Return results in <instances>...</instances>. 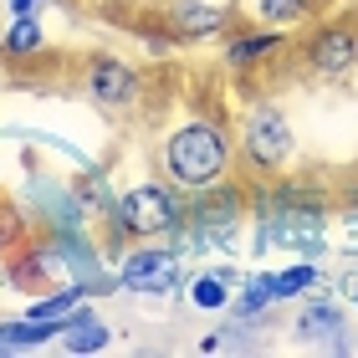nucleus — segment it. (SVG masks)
<instances>
[{
    "label": "nucleus",
    "instance_id": "f8f14e48",
    "mask_svg": "<svg viewBox=\"0 0 358 358\" xmlns=\"http://www.w3.org/2000/svg\"><path fill=\"white\" fill-rule=\"evenodd\" d=\"M108 343H113L108 322L97 317L87 302H77L72 313H67V322H62V333H57V348L62 353H103Z\"/></svg>",
    "mask_w": 358,
    "mask_h": 358
},
{
    "label": "nucleus",
    "instance_id": "412c9836",
    "mask_svg": "<svg viewBox=\"0 0 358 358\" xmlns=\"http://www.w3.org/2000/svg\"><path fill=\"white\" fill-rule=\"evenodd\" d=\"M77 200L87 205V215L97 210V215H113V205H118V194H113V185H108V174L97 169V174H87L83 185H77Z\"/></svg>",
    "mask_w": 358,
    "mask_h": 358
},
{
    "label": "nucleus",
    "instance_id": "39448f33",
    "mask_svg": "<svg viewBox=\"0 0 358 358\" xmlns=\"http://www.w3.org/2000/svg\"><path fill=\"white\" fill-rule=\"evenodd\" d=\"M41 246H46V256L57 262V271L67 276L72 287H83V297H108V292H118V276L103 266V256H97V246L83 236V225H77V231H46Z\"/></svg>",
    "mask_w": 358,
    "mask_h": 358
},
{
    "label": "nucleus",
    "instance_id": "f3484780",
    "mask_svg": "<svg viewBox=\"0 0 358 358\" xmlns=\"http://www.w3.org/2000/svg\"><path fill=\"white\" fill-rule=\"evenodd\" d=\"M317 287H328V276H322L313 266V256L297 266H287V271H276V302H292V297H313Z\"/></svg>",
    "mask_w": 358,
    "mask_h": 358
},
{
    "label": "nucleus",
    "instance_id": "423d86ee",
    "mask_svg": "<svg viewBox=\"0 0 358 358\" xmlns=\"http://www.w3.org/2000/svg\"><path fill=\"white\" fill-rule=\"evenodd\" d=\"M185 287V251L174 246H138L123 256L118 266V292H138V297H174Z\"/></svg>",
    "mask_w": 358,
    "mask_h": 358
},
{
    "label": "nucleus",
    "instance_id": "9b49d317",
    "mask_svg": "<svg viewBox=\"0 0 358 358\" xmlns=\"http://www.w3.org/2000/svg\"><path fill=\"white\" fill-rule=\"evenodd\" d=\"M164 31L174 41H215L231 31V10L210 6V0H174L164 10Z\"/></svg>",
    "mask_w": 358,
    "mask_h": 358
},
{
    "label": "nucleus",
    "instance_id": "a211bd4d",
    "mask_svg": "<svg viewBox=\"0 0 358 358\" xmlns=\"http://www.w3.org/2000/svg\"><path fill=\"white\" fill-rule=\"evenodd\" d=\"M256 6V21H266V26H297V21H307L313 15V0H251Z\"/></svg>",
    "mask_w": 358,
    "mask_h": 358
},
{
    "label": "nucleus",
    "instance_id": "f03ea898",
    "mask_svg": "<svg viewBox=\"0 0 358 358\" xmlns=\"http://www.w3.org/2000/svg\"><path fill=\"white\" fill-rule=\"evenodd\" d=\"M246 220V189L231 174L205 185L194 200H185V215L174 225V251H210V246H231V236Z\"/></svg>",
    "mask_w": 358,
    "mask_h": 358
},
{
    "label": "nucleus",
    "instance_id": "2eb2a0df",
    "mask_svg": "<svg viewBox=\"0 0 358 358\" xmlns=\"http://www.w3.org/2000/svg\"><path fill=\"white\" fill-rule=\"evenodd\" d=\"M271 302H276V271H256V276H241V292L231 297V313L241 322H256V317H266Z\"/></svg>",
    "mask_w": 358,
    "mask_h": 358
},
{
    "label": "nucleus",
    "instance_id": "4468645a",
    "mask_svg": "<svg viewBox=\"0 0 358 358\" xmlns=\"http://www.w3.org/2000/svg\"><path fill=\"white\" fill-rule=\"evenodd\" d=\"M276 52H282V36H276V26H256V31H241V36L225 41V62H231L236 72H251L262 67V62H271Z\"/></svg>",
    "mask_w": 358,
    "mask_h": 358
},
{
    "label": "nucleus",
    "instance_id": "6ab92c4d",
    "mask_svg": "<svg viewBox=\"0 0 358 358\" xmlns=\"http://www.w3.org/2000/svg\"><path fill=\"white\" fill-rule=\"evenodd\" d=\"M26 241H31L26 210H21V205H10V200H0V256H6V251H21Z\"/></svg>",
    "mask_w": 358,
    "mask_h": 358
},
{
    "label": "nucleus",
    "instance_id": "ddd939ff",
    "mask_svg": "<svg viewBox=\"0 0 358 358\" xmlns=\"http://www.w3.org/2000/svg\"><path fill=\"white\" fill-rule=\"evenodd\" d=\"M241 287V271L236 266H210L200 276H189V307L194 313H225Z\"/></svg>",
    "mask_w": 358,
    "mask_h": 358
},
{
    "label": "nucleus",
    "instance_id": "f257e3e1",
    "mask_svg": "<svg viewBox=\"0 0 358 358\" xmlns=\"http://www.w3.org/2000/svg\"><path fill=\"white\" fill-rule=\"evenodd\" d=\"M236 169V138L231 128L215 118H194L179 123L174 134L159 143V174L174 189H205Z\"/></svg>",
    "mask_w": 358,
    "mask_h": 358
},
{
    "label": "nucleus",
    "instance_id": "7ed1b4c3",
    "mask_svg": "<svg viewBox=\"0 0 358 358\" xmlns=\"http://www.w3.org/2000/svg\"><path fill=\"white\" fill-rule=\"evenodd\" d=\"M236 164H246L251 174H287L297 164V134H292V118L276 103H256L236 128Z\"/></svg>",
    "mask_w": 358,
    "mask_h": 358
},
{
    "label": "nucleus",
    "instance_id": "dca6fc26",
    "mask_svg": "<svg viewBox=\"0 0 358 358\" xmlns=\"http://www.w3.org/2000/svg\"><path fill=\"white\" fill-rule=\"evenodd\" d=\"M46 46V31L36 15H10L6 31H0V52H10V57H36Z\"/></svg>",
    "mask_w": 358,
    "mask_h": 358
},
{
    "label": "nucleus",
    "instance_id": "4be33fe9",
    "mask_svg": "<svg viewBox=\"0 0 358 358\" xmlns=\"http://www.w3.org/2000/svg\"><path fill=\"white\" fill-rule=\"evenodd\" d=\"M41 6H46V0H6V10H10V15H36Z\"/></svg>",
    "mask_w": 358,
    "mask_h": 358
},
{
    "label": "nucleus",
    "instance_id": "6e6552de",
    "mask_svg": "<svg viewBox=\"0 0 358 358\" xmlns=\"http://www.w3.org/2000/svg\"><path fill=\"white\" fill-rule=\"evenodd\" d=\"M138 87H143V77H138V67L134 62H123V57H87V67H83V92L92 97L97 108H128L138 97Z\"/></svg>",
    "mask_w": 358,
    "mask_h": 358
},
{
    "label": "nucleus",
    "instance_id": "5701e85b",
    "mask_svg": "<svg viewBox=\"0 0 358 358\" xmlns=\"http://www.w3.org/2000/svg\"><path fill=\"white\" fill-rule=\"evenodd\" d=\"M348 307L358 313V276H348Z\"/></svg>",
    "mask_w": 358,
    "mask_h": 358
},
{
    "label": "nucleus",
    "instance_id": "1a4fd4ad",
    "mask_svg": "<svg viewBox=\"0 0 358 358\" xmlns=\"http://www.w3.org/2000/svg\"><path fill=\"white\" fill-rule=\"evenodd\" d=\"M292 333L302 338V343H317L328 353H348V322H343V307L333 297H302L297 317H292Z\"/></svg>",
    "mask_w": 358,
    "mask_h": 358
},
{
    "label": "nucleus",
    "instance_id": "aec40b11",
    "mask_svg": "<svg viewBox=\"0 0 358 358\" xmlns=\"http://www.w3.org/2000/svg\"><path fill=\"white\" fill-rule=\"evenodd\" d=\"M41 343H46V333H41L31 317L0 322V353H31V348H41Z\"/></svg>",
    "mask_w": 358,
    "mask_h": 358
},
{
    "label": "nucleus",
    "instance_id": "9d476101",
    "mask_svg": "<svg viewBox=\"0 0 358 358\" xmlns=\"http://www.w3.org/2000/svg\"><path fill=\"white\" fill-rule=\"evenodd\" d=\"M26 210H36L46 220V231H77L87 220V205L77 200V189L57 185V179H41V174L26 185Z\"/></svg>",
    "mask_w": 358,
    "mask_h": 358
},
{
    "label": "nucleus",
    "instance_id": "0eeeda50",
    "mask_svg": "<svg viewBox=\"0 0 358 358\" xmlns=\"http://www.w3.org/2000/svg\"><path fill=\"white\" fill-rule=\"evenodd\" d=\"M307 67H313L322 83H343V77L358 67V21H328L313 31L307 41Z\"/></svg>",
    "mask_w": 358,
    "mask_h": 358
},
{
    "label": "nucleus",
    "instance_id": "b1692460",
    "mask_svg": "<svg viewBox=\"0 0 358 358\" xmlns=\"http://www.w3.org/2000/svg\"><path fill=\"white\" fill-rule=\"evenodd\" d=\"M348 220H358V194H353V200H348Z\"/></svg>",
    "mask_w": 358,
    "mask_h": 358
},
{
    "label": "nucleus",
    "instance_id": "20e7f679",
    "mask_svg": "<svg viewBox=\"0 0 358 358\" xmlns=\"http://www.w3.org/2000/svg\"><path fill=\"white\" fill-rule=\"evenodd\" d=\"M179 215H185V200L169 179H143V185H128L113 205V231L128 241H149V236H174Z\"/></svg>",
    "mask_w": 358,
    "mask_h": 358
}]
</instances>
